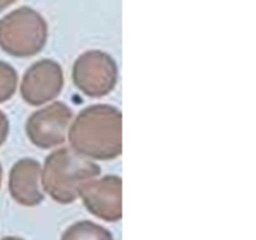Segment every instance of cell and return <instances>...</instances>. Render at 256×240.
<instances>
[{
    "label": "cell",
    "instance_id": "obj_1",
    "mask_svg": "<svg viewBox=\"0 0 256 240\" xmlns=\"http://www.w3.org/2000/svg\"><path fill=\"white\" fill-rule=\"evenodd\" d=\"M122 116L119 109L96 104L82 109L69 129L72 149L92 160H112L122 152Z\"/></svg>",
    "mask_w": 256,
    "mask_h": 240
},
{
    "label": "cell",
    "instance_id": "obj_2",
    "mask_svg": "<svg viewBox=\"0 0 256 240\" xmlns=\"http://www.w3.org/2000/svg\"><path fill=\"white\" fill-rule=\"evenodd\" d=\"M100 166L72 148L54 150L42 169V189L60 204H72L80 196L86 182L98 178Z\"/></svg>",
    "mask_w": 256,
    "mask_h": 240
},
{
    "label": "cell",
    "instance_id": "obj_3",
    "mask_svg": "<svg viewBox=\"0 0 256 240\" xmlns=\"http://www.w3.org/2000/svg\"><path fill=\"white\" fill-rule=\"evenodd\" d=\"M46 40V20L32 8L20 6L0 19V48L12 56H34Z\"/></svg>",
    "mask_w": 256,
    "mask_h": 240
},
{
    "label": "cell",
    "instance_id": "obj_4",
    "mask_svg": "<svg viewBox=\"0 0 256 240\" xmlns=\"http://www.w3.org/2000/svg\"><path fill=\"white\" fill-rule=\"evenodd\" d=\"M119 72L115 60L102 50H89L72 65L74 85L86 96L102 98L116 86Z\"/></svg>",
    "mask_w": 256,
    "mask_h": 240
},
{
    "label": "cell",
    "instance_id": "obj_5",
    "mask_svg": "<svg viewBox=\"0 0 256 240\" xmlns=\"http://www.w3.org/2000/svg\"><path fill=\"white\" fill-rule=\"evenodd\" d=\"M72 110L62 102H55L32 112L25 125L30 142L40 149H52L66 139Z\"/></svg>",
    "mask_w": 256,
    "mask_h": 240
},
{
    "label": "cell",
    "instance_id": "obj_6",
    "mask_svg": "<svg viewBox=\"0 0 256 240\" xmlns=\"http://www.w3.org/2000/svg\"><path fill=\"white\" fill-rule=\"evenodd\" d=\"M62 86L64 72L60 64L52 59H42L25 72L20 94L25 102L32 106H39L56 99Z\"/></svg>",
    "mask_w": 256,
    "mask_h": 240
},
{
    "label": "cell",
    "instance_id": "obj_7",
    "mask_svg": "<svg viewBox=\"0 0 256 240\" xmlns=\"http://www.w3.org/2000/svg\"><path fill=\"white\" fill-rule=\"evenodd\" d=\"M122 178L106 175L86 182L80 196L84 206L92 215L105 222H119L122 216Z\"/></svg>",
    "mask_w": 256,
    "mask_h": 240
},
{
    "label": "cell",
    "instance_id": "obj_8",
    "mask_svg": "<svg viewBox=\"0 0 256 240\" xmlns=\"http://www.w3.org/2000/svg\"><path fill=\"white\" fill-rule=\"evenodd\" d=\"M42 166L32 158L20 159L9 172V192L12 199L24 206H36L44 200L42 186Z\"/></svg>",
    "mask_w": 256,
    "mask_h": 240
},
{
    "label": "cell",
    "instance_id": "obj_9",
    "mask_svg": "<svg viewBox=\"0 0 256 240\" xmlns=\"http://www.w3.org/2000/svg\"><path fill=\"white\" fill-rule=\"evenodd\" d=\"M62 240H114V238L102 225L89 220H82L70 225L62 232Z\"/></svg>",
    "mask_w": 256,
    "mask_h": 240
},
{
    "label": "cell",
    "instance_id": "obj_10",
    "mask_svg": "<svg viewBox=\"0 0 256 240\" xmlns=\"http://www.w3.org/2000/svg\"><path fill=\"white\" fill-rule=\"evenodd\" d=\"M18 88V72L5 62H0V104L14 96Z\"/></svg>",
    "mask_w": 256,
    "mask_h": 240
},
{
    "label": "cell",
    "instance_id": "obj_11",
    "mask_svg": "<svg viewBox=\"0 0 256 240\" xmlns=\"http://www.w3.org/2000/svg\"><path fill=\"white\" fill-rule=\"evenodd\" d=\"M8 135H9V119L0 110V146L6 142Z\"/></svg>",
    "mask_w": 256,
    "mask_h": 240
},
{
    "label": "cell",
    "instance_id": "obj_12",
    "mask_svg": "<svg viewBox=\"0 0 256 240\" xmlns=\"http://www.w3.org/2000/svg\"><path fill=\"white\" fill-rule=\"evenodd\" d=\"M15 2H16V0H0V12L4 9H6L8 6H10L12 4H14Z\"/></svg>",
    "mask_w": 256,
    "mask_h": 240
},
{
    "label": "cell",
    "instance_id": "obj_13",
    "mask_svg": "<svg viewBox=\"0 0 256 240\" xmlns=\"http://www.w3.org/2000/svg\"><path fill=\"white\" fill-rule=\"evenodd\" d=\"M0 240H24V239H22V238H18V236H5Z\"/></svg>",
    "mask_w": 256,
    "mask_h": 240
},
{
    "label": "cell",
    "instance_id": "obj_14",
    "mask_svg": "<svg viewBox=\"0 0 256 240\" xmlns=\"http://www.w3.org/2000/svg\"><path fill=\"white\" fill-rule=\"evenodd\" d=\"M2 164H0V186H2Z\"/></svg>",
    "mask_w": 256,
    "mask_h": 240
}]
</instances>
